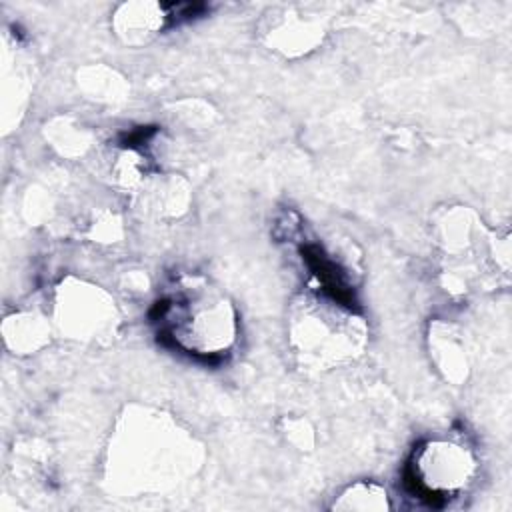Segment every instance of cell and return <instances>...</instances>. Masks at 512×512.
<instances>
[{
    "instance_id": "obj_4",
    "label": "cell",
    "mask_w": 512,
    "mask_h": 512,
    "mask_svg": "<svg viewBox=\"0 0 512 512\" xmlns=\"http://www.w3.org/2000/svg\"><path fill=\"white\" fill-rule=\"evenodd\" d=\"M52 318L62 334L76 340L106 338L118 320L114 300L104 288L74 278L56 288Z\"/></svg>"
},
{
    "instance_id": "obj_8",
    "label": "cell",
    "mask_w": 512,
    "mask_h": 512,
    "mask_svg": "<svg viewBox=\"0 0 512 512\" xmlns=\"http://www.w3.org/2000/svg\"><path fill=\"white\" fill-rule=\"evenodd\" d=\"M2 334L14 354H34L48 344L50 322L36 312H14L4 320Z\"/></svg>"
},
{
    "instance_id": "obj_6",
    "label": "cell",
    "mask_w": 512,
    "mask_h": 512,
    "mask_svg": "<svg viewBox=\"0 0 512 512\" xmlns=\"http://www.w3.org/2000/svg\"><path fill=\"white\" fill-rule=\"evenodd\" d=\"M142 210L154 216H180L190 200L188 184L176 174H148L136 188Z\"/></svg>"
},
{
    "instance_id": "obj_7",
    "label": "cell",
    "mask_w": 512,
    "mask_h": 512,
    "mask_svg": "<svg viewBox=\"0 0 512 512\" xmlns=\"http://www.w3.org/2000/svg\"><path fill=\"white\" fill-rule=\"evenodd\" d=\"M270 46L284 54H304L322 40V26L302 16H280L268 30Z\"/></svg>"
},
{
    "instance_id": "obj_5",
    "label": "cell",
    "mask_w": 512,
    "mask_h": 512,
    "mask_svg": "<svg viewBox=\"0 0 512 512\" xmlns=\"http://www.w3.org/2000/svg\"><path fill=\"white\" fill-rule=\"evenodd\" d=\"M168 12L158 2H126L112 16L114 34L128 46L148 44L162 28Z\"/></svg>"
},
{
    "instance_id": "obj_1",
    "label": "cell",
    "mask_w": 512,
    "mask_h": 512,
    "mask_svg": "<svg viewBox=\"0 0 512 512\" xmlns=\"http://www.w3.org/2000/svg\"><path fill=\"white\" fill-rule=\"evenodd\" d=\"M156 322L172 346L198 358L228 354L238 338L232 300L202 276H180L156 304Z\"/></svg>"
},
{
    "instance_id": "obj_3",
    "label": "cell",
    "mask_w": 512,
    "mask_h": 512,
    "mask_svg": "<svg viewBox=\"0 0 512 512\" xmlns=\"http://www.w3.org/2000/svg\"><path fill=\"white\" fill-rule=\"evenodd\" d=\"M474 474V454L452 440H426L414 448L408 462V482L430 502L454 498L470 486Z\"/></svg>"
},
{
    "instance_id": "obj_9",
    "label": "cell",
    "mask_w": 512,
    "mask_h": 512,
    "mask_svg": "<svg viewBox=\"0 0 512 512\" xmlns=\"http://www.w3.org/2000/svg\"><path fill=\"white\" fill-rule=\"evenodd\" d=\"M390 502H388V492L376 484V482H368V480H360L354 482L350 486H346L338 498L332 502V510H360V512H382L388 510Z\"/></svg>"
},
{
    "instance_id": "obj_2",
    "label": "cell",
    "mask_w": 512,
    "mask_h": 512,
    "mask_svg": "<svg viewBox=\"0 0 512 512\" xmlns=\"http://www.w3.org/2000/svg\"><path fill=\"white\" fill-rule=\"evenodd\" d=\"M288 320L290 346L304 366L326 370L352 360L366 346L364 320L332 292L302 294Z\"/></svg>"
}]
</instances>
